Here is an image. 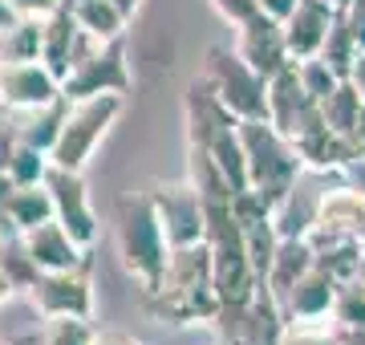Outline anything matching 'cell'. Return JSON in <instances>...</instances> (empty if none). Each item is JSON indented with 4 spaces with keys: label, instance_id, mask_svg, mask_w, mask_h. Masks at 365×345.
<instances>
[{
    "label": "cell",
    "instance_id": "obj_47",
    "mask_svg": "<svg viewBox=\"0 0 365 345\" xmlns=\"http://www.w3.org/2000/svg\"><path fill=\"white\" fill-rule=\"evenodd\" d=\"M0 345H9V341H0Z\"/></svg>",
    "mask_w": 365,
    "mask_h": 345
},
{
    "label": "cell",
    "instance_id": "obj_15",
    "mask_svg": "<svg viewBox=\"0 0 365 345\" xmlns=\"http://www.w3.org/2000/svg\"><path fill=\"white\" fill-rule=\"evenodd\" d=\"M21 244H25L29 260H33L41 272L90 264V248L69 236V227L61 224L57 215H53V220H45V224H37V227H29V232H21Z\"/></svg>",
    "mask_w": 365,
    "mask_h": 345
},
{
    "label": "cell",
    "instance_id": "obj_48",
    "mask_svg": "<svg viewBox=\"0 0 365 345\" xmlns=\"http://www.w3.org/2000/svg\"><path fill=\"white\" fill-rule=\"evenodd\" d=\"M0 110H4V106H0Z\"/></svg>",
    "mask_w": 365,
    "mask_h": 345
},
{
    "label": "cell",
    "instance_id": "obj_19",
    "mask_svg": "<svg viewBox=\"0 0 365 345\" xmlns=\"http://www.w3.org/2000/svg\"><path fill=\"white\" fill-rule=\"evenodd\" d=\"M66 110H69V98H53L45 106H29V110H4L9 122H13V134L16 143H29V146H41V150H53L57 134H61V122H66Z\"/></svg>",
    "mask_w": 365,
    "mask_h": 345
},
{
    "label": "cell",
    "instance_id": "obj_21",
    "mask_svg": "<svg viewBox=\"0 0 365 345\" xmlns=\"http://www.w3.org/2000/svg\"><path fill=\"white\" fill-rule=\"evenodd\" d=\"M309 244H313L317 268H325L329 277H337V280L361 277L365 244L357 236H341V232H313V236H309Z\"/></svg>",
    "mask_w": 365,
    "mask_h": 345
},
{
    "label": "cell",
    "instance_id": "obj_10",
    "mask_svg": "<svg viewBox=\"0 0 365 345\" xmlns=\"http://www.w3.org/2000/svg\"><path fill=\"white\" fill-rule=\"evenodd\" d=\"M268 122H272L280 134H288L292 143H297L300 134H309L313 126L325 122L321 118V102L300 86L297 61H292L284 73H276V78L268 81Z\"/></svg>",
    "mask_w": 365,
    "mask_h": 345
},
{
    "label": "cell",
    "instance_id": "obj_35",
    "mask_svg": "<svg viewBox=\"0 0 365 345\" xmlns=\"http://www.w3.org/2000/svg\"><path fill=\"white\" fill-rule=\"evenodd\" d=\"M341 183L353 187V191H361V195H365V150L349 163V167H345V171H341Z\"/></svg>",
    "mask_w": 365,
    "mask_h": 345
},
{
    "label": "cell",
    "instance_id": "obj_2",
    "mask_svg": "<svg viewBox=\"0 0 365 345\" xmlns=\"http://www.w3.org/2000/svg\"><path fill=\"white\" fill-rule=\"evenodd\" d=\"M182 122H187V146L207 150L211 163L223 171V179L235 187V195H244L248 191V159H244L240 118L211 93L203 78H195L182 93Z\"/></svg>",
    "mask_w": 365,
    "mask_h": 345
},
{
    "label": "cell",
    "instance_id": "obj_36",
    "mask_svg": "<svg viewBox=\"0 0 365 345\" xmlns=\"http://www.w3.org/2000/svg\"><path fill=\"white\" fill-rule=\"evenodd\" d=\"M345 21H349L353 37H357V45L365 49V0H353L349 9H345Z\"/></svg>",
    "mask_w": 365,
    "mask_h": 345
},
{
    "label": "cell",
    "instance_id": "obj_40",
    "mask_svg": "<svg viewBox=\"0 0 365 345\" xmlns=\"http://www.w3.org/2000/svg\"><path fill=\"white\" fill-rule=\"evenodd\" d=\"M341 345H365V325H353V329H337Z\"/></svg>",
    "mask_w": 365,
    "mask_h": 345
},
{
    "label": "cell",
    "instance_id": "obj_20",
    "mask_svg": "<svg viewBox=\"0 0 365 345\" xmlns=\"http://www.w3.org/2000/svg\"><path fill=\"white\" fill-rule=\"evenodd\" d=\"M313 264H317V256H313L309 236L304 240H280V248H276V256H272V268H268L260 292H268V301L280 305V301L288 297V289H292Z\"/></svg>",
    "mask_w": 365,
    "mask_h": 345
},
{
    "label": "cell",
    "instance_id": "obj_43",
    "mask_svg": "<svg viewBox=\"0 0 365 345\" xmlns=\"http://www.w3.org/2000/svg\"><path fill=\"white\" fill-rule=\"evenodd\" d=\"M114 4H118V9H122L126 16H134L138 9H143V0H114Z\"/></svg>",
    "mask_w": 365,
    "mask_h": 345
},
{
    "label": "cell",
    "instance_id": "obj_17",
    "mask_svg": "<svg viewBox=\"0 0 365 345\" xmlns=\"http://www.w3.org/2000/svg\"><path fill=\"white\" fill-rule=\"evenodd\" d=\"M337 277H329L325 268H309L304 277L288 289V297L280 301V317L284 321H321L333 313V297H337Z\"/></svg>",
    "mask_w": 365,
    "mask_h": 345
},
{
    "label": "cell",
    "instance_id": "obj_46",
    "mask_svg": "<svg viewBox=\"0 0 365 345\" xmlns=\"http://www.w3.org/2000/svg\"><path fill=\"white\" fill-rule=\"evenodd\" d=\"M361 277H365V264H361Z\"/></svg>",
    "mask_w": 365,
    "mask_h": 345
},
{
    "label": "cell",
    "instance_id": "obj_22",
    "mask_svg": "<svg viewBox=\"0 0 365 345\" xmlns=\"http://www.w3.org/2000/svg\"><path fill=\"white\" fill-rule=\"evenodd\" d=\"M78 41H81V25L73 21L69 13V4H61L57 13L45 16V37H41V61L57 73V78H66L69 73V61L78 53Z\"/></svg>",
    "mask_w": 365,
    "mask_h": 345
},
{
    "label": "cell",
    "instance_id": "obj_39",
    "mask_svg": "<svg viewBox=\"0 0 365 345\" xmlns=\"http://www.w3.org/2000/svg\"><path fill=\"white\" fill-rule=\"evenodd\" d=\"M93 345H143V341L130 337V333H98V341Z\"/></svg>",
    "mask_w": 365,
    "mask_h": 345
},
{
    "label": "cell",
    "instance_id": "obj_44",
    "mask_svg": "<svg viewBox=\"0 0 365 345\" xmlns=\"http://www.w3.org/2000/svg\"><path fill=\"white\" fill-rule=\"evenodd\" d=\"M13 280H9V277H4V272H0V301H9V297H13Z\"/></svg>",
    "mask_w": 365,
    "mask_h": 345
},
{
    "label": "cell",
    "instance_id": "obj_9",
    "mask_svg": "<svg viewBox=\"0 0 365 345\" xmlns=\"http://www.w3.org/2000/svg\"><path fill=\"white\" fill-rule=\"evenodd\" d=\"M211 329H215L220 345H280L284 317H280V309L268 301V292H256L252 301L220 305Z\"/></svg>",
    "mask_w": 365,
    "mask_h": 345
},
{
    "label": "cell",
    "instance_id": "obj_42",
    "mask_svg": "<svg viewBox=\"0 0 365 345\" xmlns=\"http://www.w3.org/2000/svg\"><path fill=\"white\" fill-rule=\"evenodd\" d=\"M16 16H21V13L13 9V0H0V29H9V25L16 21Z\"/></svg>",
    "mask_w": 365,
    "mask_h": 345
},
{
    "label": "cell",
    "instance_id": "obj_30",
    "mask_svg": "<svg viewBox=\"0 0 365 345\" xmlns=\"http://www.w3.org/2000/svg\"><path fill=\"white\" fill-rule=\"evenodd\" d=\"M98 329L90 325V317H49L41 345H93Z\"/></svg>",
    "mask_w": 365,
    "mask_h": 345
},
{
    "label": "cell",
    "instance_id": "obj_18",
    "mask_svg": "<svg viewBox=\"0 0 365 345\" xmlns=\"http://www.w3.org/2000/svg\"><path fill=\"white\" fill-rule=\"evenodd\" d=\"M297 155L304 159V167H313V171H345L357 155H361V146L353 143L349 134H337L329 122L313 126L309 134H300L297 138Z\"/></svg>",
    "mask_w": 365,
    "mask_h": 345
},
{
    "label": "cell",
    "instance_id": "obj_13",
    "mask_svg": "<svg viewBox=\"0 0 365 345\" xmlns=\"http://www.w3.org/2000/svg\"><path fill=\"white\" fill-rule=\"evenodd\" d=\"M235 53L268 81L292 66V53H288V41H284V25L268 13H256V16H248L244 25H235Z\"/></svg>",
    "mask_w": 365,
    "mask_h": 345
},
{
    "label": "cell",
    "instance_id": "obj_11",
    "mask_svg": "<svg viewBox=\"0 0 365 345\" xmlns=\"http://www.w3.org/2000/svg\"><path fill=\"white\" fill-rule=\"evenodd\" d=\"M29 297L37 301L45 317H93V280L90 264L81 268H57V272H41L33 280Z\"/></svg>",
    "mask_w": 365,
    "mask_h": 345
},
{
    "label": "cell",
    "instance_id": "obj_38",
    "mask_svg": "<svg viewBox=\"0 0 365 345\" xmlns=\"http://www.w3.org/2000/svg\"><path fill=\"white\" fill-rule=\"evenodd\" d=\"M349 81H353V90L365 98V49L357 53V61H353V69H349Z\"/></svg>",
    "mask_w": 365,
    "mask_h": 345
},
{
    "label": "cell",
    "instance_id": "obj_27",
    "mask_svg": "<svg viewBox=\"0 0 365 345\" xmlns=\"http://www.w3.org/2000/svg\"><path fill=\"white\" fill-rule=\"evenodd\" d=\"M361 93L353 90V81H337V90L329 93V98H321V118L333 126L337 134H353V122H357V114H361Z\"/></svg>",
    "mask_w": 365,
    "mask_h": 345
},
{
    "label": "cell",
    "instance_id": "obj_24",
    "mask_svg": "<svg viewBox=\"0 0 365 345\" xmlns=\"http://www.w3.org/2000/svg\"><path fill=\"white\" fill-rule=\"evenodd\" d=\"M73 21H78L90 37H102V41H114V37H126V21L130 16L118 9L114 0H66Z\"/></svg>",
    "mask_w": 365,
    "mask_h": 345
},
{
    "label": "cell",
    "instance_id": "obj_16",
    "mask_svg": "<svg viewBox=\"0 0 365 345\" xmlns=\"http://www.w3.org/2000/svg\"><path fill=\"white\" fill-rule=\"evenodd\" d=\"M333 16H337V9H333L329 0H297V9L280 21V25H284V41H288L292 61L321 53L329 29H333Z\"/></svg>",
    "mask_w": 365,
    "mask_h": 345
},
{
    "label": "cell",
    "instance_id": "obj_3",
    "mask_svg": "<svg viewBox=\"0 0 365 345\" xmlns=\"http://www.w3.org/2000/svg\"><path fill=\"white\" fill-rule=\"evenodd\" d=\"M114 252L122 272L138 284V292L163 277L170 244L150 203V191H126L114 200Z\"/></svg>",
    "mask_w": 365,
    "mask_h": 345
},
{
    "label": "cell",
    "instance_id": "obj_23",
    "mask_svg": "<svg viewBox=\"0 0 365 345\" xmlns=\"http://www.w3.org/2000/svg\"><path fill=\"white\" fill-rule=\"evenodd\" d=\"M0 220H9L16 232H29V227H37V224H45V220H53L49 187H45V183L16 187V183H13L9 200H4V207H0Z\"/></svg>",
    "mask_w": 365,
    "mask_h": 345
},
{
    "label": "cell",
    "instance_id": "obj_6",
    "mask_svg": "<svg viewBox=\"0 0 365 345\" xmlns=\"http://www.w3.org/2000/svg\"><path fill=\"white\" fill-rule=\"evenodd\" d=\"M134 86L130 61H126V37L102 41L81 29L78 53L69 61V73L61 78L66 98H93V93H126Z\"/></svg>",
    "mask_w": 365,
    "mask_h": 345
},
{
    "label": "cell",
    "instance_id": "obj_33",
    "mask_svg": "<svg viewBox=\"0 0 365 345\" xmlns=\"http://www.w3.org/2000/svg\"><path fill=\"white\" fill-rule=\"evenodd\" d=\"M207 4H211V9H215V13H220L232 29H235V25H244L248 16L260 13V4H256V0H207Z\"/></svg>",
    "mask_w": 365,
    "mask_h": 345
},
{
    "label": "cell",
    "instance_id": "obj_37",
    "mask_svg": "<svg viewBox=\"0 0 365 345\" xmlns=\"http://www.w3.org/2000/svg\"><path fill=\"white\" fill-rule=\"evenodd\" d=\"M256 4H260V13L276 16V21H284V16L297 9V0H256Z\"/></svg>",
    "mask_w": 365,
    "mask_h": 345
},
{
    "label": "cell",
    "instance_id": "obj_29",
    "mask_svg": "<svg viewBox=\"0 0 365 345\" xmlns=\"http://www.w3.org/2000/svg\"><path fill=\"white\" fill-rule=\"evenodd\" d=\"M333 325L337 329H353V325H365V277L341 280L337 297H333Z\"/></svg>",
    "mask_w": 365,
    "mask_h": 345
},
{
    "label": "cell",
    "instance_id": "obj_5",
    "mask_svg": "<svg viewBox=\"0 0 365 345\" xmlns=\"http://www.w3.org/2000/svg\"><path fill=\"white\" fill-rule=\"evenodd\" d=\"M126 93H93V98H69L61 134L53 143L49 159L53 167H69V171H86V163L93 159V150L102 146V138L114 130V122L122 118Z\"/></svg>",
    "mask_w": 365,
    "mask_h": 345
},
{
    "label": "cell",
    "instance_id": "obj_34",
    "mask_svg": "<svg viewBox=\"0 0 365 345\" xmlns=\"http://www.w3.org/2000/svg\"><path fill=\"white\" fill-rule=\"evenodd\" d=\"M66 0H13V9L21 16H49V13H57Z\"/></svg>",
    "mask_w": 365,
    "mask_h": 345
},
{
    "label": "cell",
    "instance_id": "obj_4",
    "mask_svg": "<svg viewBox=\"0 0 365 345\" xmlns=\"http://www.w3.org/2000/svg\"><path fill=\"white\" fill-rule=\"evenodd\" d=\"M240 138H244V159H248V191H256L264 203L276 207L304 175V159L297 155V143L276 130L268 118H244Z\"/></svg>",
    "mask_w": 365,
    "mask_h": 345
},
{
    "label": "cell",
    "instance_id": "obj_14",
    "mask_svg": "<svg viewBox=\"0 0 365 345\" xmlns=\"http://www.w3.org/2000/svg\"><path fill=\"white\" fill-rule=\"evenodd\" d=\"M61 78L45 61H9L0 66V106L4 110H29L61 98Z\"/></svg>",
    "mask_w": 365,
    "mask_h": 345
},
{
    "label": "cell",
    "instance_id": "obj_41",
    "mask_svg": "<svg viewBox=\"0 0 365 345\" xmlns=\"http://www.w3.org/2000/svg\"><path fill=\"white\" fill-rule=\"evenodd\" d=\"M349 138L365 150V102H361V114H357V122H353V134H349Z\"/></svg>",
    "mask_w": 365,
    "mask_h": 345
},
{
    "label": "cell",
    "instance_id": "obj_1",
    "mask_svg": "<svg viewBox=\"0 0 365 345\" xmlns=\"http://www.w3.org/2000/svg\"><path fill=\"white\" fill-rule=\"evenodd\" d=\"M143 305L150 317L167 325H211L220 313V292H215V272H211V252L207 244H187L170 248L163 277L143 289Z\"/></svg>",
    "mask_w": 365,
    "mask_h": 345
},
{
    "label": "cell",
    "instance_id": "obj_45",
    "mask_svg": "<svg viewBox=\"0 0 365 345\" xmlns=\"http://www.w3.org/2000/svg\"><path fill=\"white\" fill-rule=\"evenodd\" d=\"M329 4H333V9H337V13H345V9H349L353 0H329Z\"/></svg>",
    "mask_w": 365,
    "mask_h": 345
},
{
    "label": "cell",
    "instance_id": "obj_28",
    "mask_svg": "<svg viewBox=\"0 0 365 345\" xmlns=\"http://www.w3.org/2000/svg\"><path fill=\"white\" fill-rule=\"evenodd\" d=\"M49 167H53L49 150H41V146H29V143H16L13 150H9L4 175H9L16 187H25V183H45Z\"/></svg>",
    "mask_w": 365,
    "mask_h": 345
},
{
    "label": "cell",
    "instance_id": "obj_25",
    "mask_svg": "<svg viewBox=\"0 0 365 345\" xmlns=\"http://www.w3.org/2000/svg\"><path fill=\"white\" fill-rule=\"evenodd\" d=\"M41 37H45V16H16L9 29H0V66L41 61Z\"/></svg>",
    "mask_w": 365,
    "mask_h": 345
},
{
    "label": "cell",
    "instance_id": "obj_8",
    "mask_svg": "<svg viewBox=\"0 0 365 345\" xmlns=\"http://www.w3.org/2000/svg\"><path fill=\"white\" fill-rule=\"evenodd\" d=\"M150 203L158 212V224L167 232L170 248H187V244H203L207 232V207L203 195L191 179H170V183L150 187Z\"/></svg>",
    "mask_w": 365,
    "mask_h": 345
},
{
    "label": "cell",
    "instance_id": "obj_32",
    "mask_svg": "<svg viewBox=\"0 0 365 345\" xmlns=\"http://www.w3.org/2000/svg\"><path fill=\"white\" fill-rule=\"evenodd\" d=\"M297 78H300V86L313 93L317 102H321V98H329V93L337 90V81H345V78H337V73L329 69V61H325L321 53L300 57V61H297Z\"/></svg>",
    "mask_w": 365,
    "mask_h": 345
},
{
    "label": "cell",
    "instance_id": "obj_31",
    "mask_svg": "<svg viewBox=\"0 0 365 345\" xmlns=\"http://www.w3.org/2000/svg\"><path fill=\"white\" fill-rule=\"evenodd\" d=\"M280 345H341V341L333 317H321V321H284Z\"/></svg>",
    "mask_w": 365,
    "mask_h": 345
},
{
    "label": "cell",
    "instance_id": "obj_26",
    "mask_svg": "<svg viewBox=\"0 0 365 345\" xmlns=\"http://www.w3.org/2000/svg\"><path fill=\"white\" fill-rule=\"evenodd\" d=\"M357 53H361V45H357V37H353L345 13H337L333 16V29H329V37H325V45H321V57L329 61V69H333L337 78H349Z\"/></svg>",
    "mask_w": 365,
    "mask_h": 345
},
{
    "label": "cell",
    "instance_id": "obj_12",
    "mask_svg": "<svg viewBox=\"0 0 365 345\" xmlns=\"http://www.w3.org/2000/svg\"><path fill=\"white\" fill-rule=\"evenodd\" d=\"M45 187H49V200H53V215L69 227V236L78 240V244L93 248V240H98V212H93V203H90V191H86L81 171L49 167Z\"/></svg>",
    "mask_w": 365,
    "mask_h": 345
},
{
    "label": "cell",
    "instance_id": "obj_7",
    "mask_svg": "<svg viewBox=\"0 0 365 345\" xmlns=\"http://www.w3.org/2000/svg\"><path fill=\"white\" fill-rule=\"evenodd\" d=\"M199 78L211 86V93L235 118H268V78H260L256 69L235 53V45H211L203 57Z\"/></svg>",
    "mask_w": 365,
    "mask_h": 345
}]
</instances>
